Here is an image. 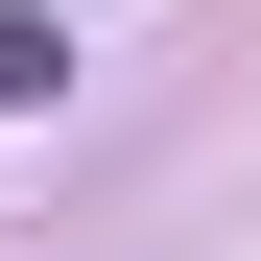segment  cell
<instances>
[{"instance_id":"cell-1","label":"cell","mask_w":261,"mask_h":261,"mask_svg":"<svg viewBox=\"0 0 261 261\" xmlns=\"http://www.w3.org/2000/svg\"><path fill=\"white\" fill-rule=\"evenodd\" d=\"M71 95V24H48V0H0V119H48Z\"/></svg>"}]
</instances>
